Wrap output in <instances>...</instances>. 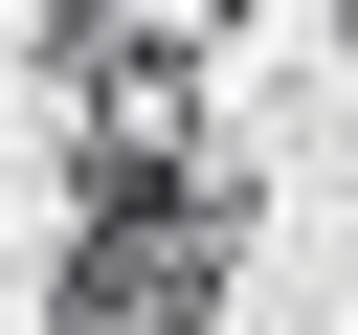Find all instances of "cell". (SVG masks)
<instances>
[{"label":"cell","mask_w":358,"mask_h":335,"mask_svg":"<svg viewBox=\"0 0 358 335\" xmlns=\"http://www.w3.org/2000/svg\"><path fill=\"white\" fill-rule=\"evenodd\" d=\"M224 22H246V0H67V22H45V67H67V89H90V67H201Z\"/></svg>","instance_id":"7a4b0ae2"},{"label":"cell","mask_w":358,"mask_h":335,"mask_svg":"<svg viewBox=\"0 0 358 335\" xmlns=\"http://www.w3.org/2000/svg\"><path fill=\"white\" fill-rule=\"evenodd\" d=\"M224 268H246V156H201V179H112V201H67L45 335H201Z\"/></svg>","instance_id":"6da1fadb"}]
</instances>
